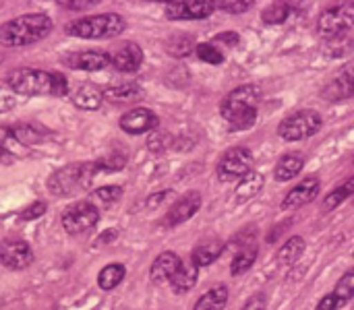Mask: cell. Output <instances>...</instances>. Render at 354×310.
Returning <instances> with one entry per match:
<instances>
[{
    "label": "cell",
    "instance_id": "cell-1",
    "mask_svg": "<svg viewBox=\"0 0 354 310\" xmlns=\"http://www.w3.org/2000/svg\"><path fill=\"white\" fill-rule=\"evenodd\" d=\"M6 83L17 95H64L68 83L60 72L37 68H17L6 77Z\"/></svg>",
    "mask_w": 354,
    "mask_h": 310
},
{
    "label": "cell",
    "instance_id": "cell-2",
    "mask_svg": "<svg viewBox=\"0 0 354 310\" xmlns=\"http://www.w3.org/2000/svg\"><path fill=\"white\" fill-rule=\"evenodd\" d=\"M261 101V89L257 85H241L230 91L222 106V118L232 128H251L257 120V108Z\"/></svg>",
    "mask_w": 354,
    "mask_h": 310
},
{
    "label": "cell",
    "instance_id": "cell-3",
    "mask_svg": "<svg viewBox=\"0 0 354 310\" xmlns=\"http://www.w3.org/2000/svg\"><path fill=\"white\" fill-rule=\"evenodd\" d=\"M52 31V19L41 12L21 14L17 19L0 25V46L4 48H21L44 39Z\"/></svg>",
    "mask_w": 354,
    "mask_h": 310
},
{
    "label": "cell",
    "instance_id": "cell-4",
    "mask_svg": "<svg viewBox=\"0 0 354 310\" xmlns=\"http://www.w3.org/2000/svg\"><path fill=\"white\" fill-rule=\"evenodd\" d=\"M127 23L116 12L93 14L85 19H77L66 25V33L81 39H102V37H116L124 31Z\"/></svg>",
    "mask_w": 354,
    "mask_h": 310
},
{
    "label": "cell",
    "instance_id": "cell-5",
    "mask_svg": "<svg viewBox=\"0 0 354 310\" xmlns=\"http://www.w3.org/2000/svg\"><path fill=\"white\" fill-rule=\"evenodd\" d=\"M97 172H102L97 164L64 166L48 178V191L56 197H68L79 188H87Z\"/></svg>",
    "mask_w": 354,
    "mask_h": 310
},
{
    "label": "cell",
    "instance_id": "cell-6",
    "mask_svg": "<svg viewBox=\"0 0 354 310\" xmlns=\"http://www.w3.org/2000/svg\"><path fill=\"white\" fill-rule=\"evenodd\" d=\"M322 124H324V118L319 116V112L301 110V112H295V114H290L288 118H284L280 122L278 135L284 141L295 143V141H303V139H309V137L317 135Z\"/></svg>",
    "mask_w": 354,
    "mask_h": 310
},
{
    "label": "cell",
    "instance_id": "cell-7",
    "mask_svg": "<svg viewBox=\"0 0 354 310\" xmlns=\"http://www.w3.org/2000/svg\"><path fill=\"white\" fill-rule=\"evenodd\" d=\"M354 27V2H340L322 12L317 31L324 39H338Z\"/></svg>",
    "mask_w": 354,
    "mask_h": 310
},
{
    "label": "cell",
    "instance_id": "cell-8",
    "mask_svg": "<svg viewBox=\"0 0 354 310\" xmlns=\"http://www.w3.org/2000/svg\"><path fill=\"white\" fill-rule=\"evenodd\" d=\"M97 222H100V211L89 201L73 203L62 213V228L68 234H85V232L93 230L97 226Z\"/></svg>",
    "mask_w": 354,
    "mask_h": 310
},
{
    "label": "cell",
    "instance_id": "cell-9",
    "mask_svg": "<svg viewBox=\"0 0 354 310\" xmlns=\"http://www.w3.org/2000/svg\"><path fill=\"white\" fill-rule=\"evenodd\" d=\"M251 166H253V155L247 147L228 149L222 155V159L218 162V178L222 182H232L236 178H243L245 174H249Z\"/></svg>",
    "mask_w": 354,
    "mask_h": 310
},
{
    "label": "cell",
    "instance_id": "cell-10",
    "mask_svg": "<svg viewBox=\"0 0 354 310\" xmlns=\"http://www.w3.org/2000/svg\"><path fill=\"white\" fill-rule=\"evenodd\" d=\"M0 261L8 269H25L33 263V251L25 240L8 238L0 242Z\"/></svg>",
    "mask_w": 354,
    "mask_h": 310
},
{
    "label": "cell",
    "instance_id": "cell-11",
    "mask_svg": "<svg viewBox=\"0 0 354 310\" xmlns=\"http://www.w3.org/2000/svg\"><path fill=\"white\" fill-rule=\"evenodd\" d=\"M216 10V2L209 0H191V2H170L164 12L168 19H207Z\"/></svg>",
    "mask_w": 354,
    "mask_h": 310
},
{
    "label": "cell",
    "instance_id": "cell-12",
    "mask_svg": "<svg viewBox=\"0 0 354 310\" xmlns=\"http://www.w3.org/2000/svg\"><path fill=\"white\" fill-rule=\"evenodd\" d=\"M158 116L147 108H133L120 118V128L127 135H143L158 128Z\"/></svg>",
    "mask_w": 354,
    "mask_h": 310
},
{
    "label": "cell",
    "instance_id": "cell-13",
    "mask_svg": "<svg viewBox=\"0 0 354 310\" xmlns=\"http://www.w3.org/2000/svg\"><path fill=\"white\" fill-rule=\"evenodd\" d=\"M326 99L330 101H340L354 95V60H351L324 89Z\"/></svg>",
    "mask_w": 354,
    "mask_h": 310
},
{
    "label": "cell",
    "instance_id": "cell-14",
    "mask_svg": "<svg viewBox=\"0 0 354 310\" xmlns=\"http://www.w3.org/2000/svg\"><path fill=\"white\" fill-rule=\"evenodd\" d=\"M110 60H112V66L116 70H120V72H135L143 64V50L135 41H124L122 46H118L114 50Z\"/></svg>",
    "mask_w": 354,
    "mask_h": 310
},
{
    "label": "cell",
    "instance_id": "cell-15",
    "mask_svg": "<svg viewBox=\"0 0 354 310\" xmlns=\"http://www.w3.org/2000/svg\"><path fill=\"white\" fill-rule=\"evenodd\" d=\"M201 195L199 193H187L185 197H180L176 203H174V207L168 211V215H166V220H164V224L166 226H178V224H183V222H187V220H191L199 209H201Z\"/></svg>",
    "mask_w": 354,
    "mask_h": 310
},
{
    "label": "cell",
    "instance_id": "cell-16",
    "mask_svg": "<svg viewBox=\"0 0 354 310\" xmlns=\"http://www.w3.org/2000/svg\"><path fill=\"white\" fill-rule=\"evenodd\" d=\"M183 267V261L178 255L174 253H162L153 263H151V269H149V278L153 284L162 286L166 282H172V278L176 275V271Z\"/></svg>",
    "mask_w": 354,
    "mask_h": 310
},
{
    "label": "cell",
    "instance_id": "cell-17",
    "mask_svg": "<svg viewBox=\"0 0 354 310\" xmlns=\"http://www.w3.org/2000/svg\"><path fill=\"white\" fill-rule=\"evenodd\" d=\"M319 195V180L317 178H305L301 184H297L282 201V209H297L301 205L311 203Z\"/></svg>",
    "mask_w": 354,
    "mask_h": 310
},
{
    "label": "cell",
    "instance_id": "cell-18",
    "mask_svg": "<svg viewBox=\"0 0 354 310\" xmlns=\"http://www.w3.org/2000/svg\"><path fill=\"white\" fill-rule=\"evenodd\" d=\"M73 68L79 70H104L112 64L110 54L100 52V50H85V52H77L75 56H71L66 60Z\"/></svg>",
    "mask_w": 354,
    "mask_h": 310
},
{
    "label": "cell",
    "instance_id": "cell-19",
    "mask_svg": "<svg viewBox=\"0 0 354 310\" xmlns=\"http://www.w3.org/2000/svg\"><path fill=\"white\" fill-rule=\"evenodd\" d=\"M261 188H263V174L251 170L236 184V188H234V201L236 203H247V201L255 199L261 193Z\"/></svg>",
    "mask_w": 354,
    "mask_h": 310
},
{
    "label": "cell",
    "instance_id": "cell-20",
    "mask_svg": "<svg viewBox=\"0 0 354 310\" xmlns=\"http://www.w3.org/2000/svg\"><path fill=\"white\" fill-rule=\"evenodd\" d=\"M102 99H104V91L91 83H83L73 93V104L81 110H97L102 106Z\"/></svg>",
    "mask_w": 354,
    "mask_h": 310
},
{
    "label": "cell",
    "instance_id": "cell-21",
    "mask_svg": "<svg viewBox=\"0 0 354 310\" xmlns=\"http://www.w3.org/2000/svg\"><path fill=\"white\" fill-rule=\"evenodd\" d=\"M143 95L141 87L137 83H122V85H112L104 89V97L112 104H129L135 101Z\"/></svg>",
    "mask_w": 354,
    "mask_h": 310
},
{
    "label": "cell",
    "instance_id": "cell-22",
    "mask_svg": "<svg viewBox=\"0 0 354 310\" xmlns=\"http://www.w3.org/2000/svg\"><path fill=\"white\" fill-rule=\"evenodd\" d=\"M303 164H305V162H303L301 155H295V153L284 155V157L276 164V170H274L276 180H278V182H288V180H292L295 176L301 174Z\"/></svg>",
    "mask_w": 354,
    "mask_h": 310
},
{
    "label": "cell",
    "instance_id": "cell-23",
    "mask_svg": "<svg viewBox=\"0 0 354 310\" xmlns=\"http://www.w3.org/2000/svg\"><path fill=\"white\" fill-rule=\"evenodd\" d=\"M197 278H199V267H195L193 263L183 265V267L176 271V275L172 278V290H174L176 294H187L189 290L195 288Z\"/></svg>",
    "mask_w": 354,
    "mask_h": 310
},
{
    "label": "cell",
    "instance_id": "cell-24",
    "mask_svg": "<svg viewBox=\"0 0 354 310\" xmlns=\"http://www.w3.org/2000/svg\"><path fill=\"white\" fill-rule=\"evenodd\" d=\"M228 302V288L226 286H216L207 290L195 304L193 310H224Z\"/></svg>",
    "mask_w": 354,
    "mask_h": 310
},
{
    "label": "cell",
    "instance_id": "cell-25",
    "mask_svg": "<svg viewBox=\"0 0 354 310\" xmlns=\"http://www.w3.org/2000/svg\"><path fill=\"white\" fill-rule=\"evenodd\" d=\"M222 242H216V240H212V242H205V244H199L195 251H193V255H191V263L195 265V267H207V265H212L218 257H220V253H222Z\"/></svg>",
    "mask_w": 354,
    "mask_h": 310
},
{
    "label": "cell",
    "instance_id": "cell-26",
    "mask_svg": "<svg viewBox=\"0 0 354 310\" xmlns=\"http://www.w3.org/2000/svg\"><path fill=\"white\" fill-rule=\"evenodd\" d=\"M303 253H305V240H303L301 236H292V238H290V240H286V242H284V246L278 251L276 261H278L280 265L288 267V265L297 263V261L301 259V255H303Z\"/></svg>",
    "mask_w": 354,
    "mask_h": 310
},
{
    "label": "cell",
    "instance_id": "cell-27",
    "mask_svg": "<svg viewBox=\"0 0 354 310\" xmlns=\"http://www.w3.org/2000/svg\"><path fill=\"white\" fill-rule=\"evenodd\" d=\"M124 275H127L124 265H120V263H112V265H108V267H104V269L100 271V275H97V284H100V288H102V290H114V288L124 280Z\"/></svg>",
    "mask_w": 354,
    "mask_h": 310
},
{
    "label": "cell",
    "instance_id": "cell-28",
    "mask_svg": "<svg viewBox=\"0 0 354 310\" xmlns=\"http://www.w3.org/2000/svg\"><path fill=\"white\" fill-rule=\"evenodd\" d=\"M334 296H336V300H338V309L340 307H346L351 300L354 298V267L351 271H346L342 278H340V282L336 284V288H334V292H332Z\"/></svg>",
    "mask_w": 354,
    "mask_h": 310
},
{
    "label": "cell",
    "instance_id": "cell-29",
    "mask_svg": "<svg viewBox=\"0 0 354 310\" xmlns=\"http://www.w3.org/2000/svg\"><path fill=\"white\" fill-rule=\"evenodd\" d=\"M351 195H354V178L346 180L342 186H338L336 191H332V193L326 197V201H324V211H332V209H336V207H338V205H342Z\"/></svg>",
    "mask_w": 354,
    "mask_h": 310
},
{
    "label": "cell",
    "instance_id": "cell-30",
    "mask_svg": "<svg viewBox=\"0 0 354 310\" xmlns=\"http://www.w3.org/2000/svg\"><path fill=\"white\" fill-rule=\"evenodd\" d=\"M255 259H257V249H255V246H249V249L241 251V253L232 259L230 273H232V275H243V273H247V271L253 267Z\"/></svg>",
    "mask_w": 354,
    "mask_h": 310
},
{
    "label": "cell",
    "instance_id": "cell-31",
    "mask_svg": "<svg viewBox=\"0 0 354 310\" xmlns=\"http://www.w3.org/2000/svg\"><path fill=\"white\" fill-rule=\"evenodd\" d=\"M166 52L174 58H185L193 52V41L187 37V35H172L168 41H166Z\"/></svg>",
    "mask_w": 354,
    "mask_h": 310
},
{
    "label": "cell",
    "instance_id": "cell-32",
    "mask_svg": "<svg viewBox=\"0 0 354 310\" xmlns=\"http://www.w3.org/2000/svg\"><path fill=\"white\" fill-rule=\"evenodd\" d=\"M10 133L15 135V139L21 143V145H35V143H41L44 137L37 128H33L31 124H19L15 128H10Z\"/></svg>",
    "mask_w": 354,
    "mask_h": 310
},
{
    "label": "cell",
    "instance_id": "cell-33",
    "mask_svg": "<svg viewBox=\"0 0 354 310\" xmlns=\"http://www.w3.org/2000/svg\"><path fill=\"white\" fill-rule=\"evenodd\" d=\"M290 14V6L286 2H274L270 4L266 10H263V21L270 23V25H276V23H284Z\"/></svg>",
    "mask_w": 354,
    "mask_h": 310
},
{
    "label": "cell",
    "instance_id": "cell-34",
    "mask_svg": "<svg viewBox=\"0 0 354 310\" xmlns=\"http://www.w3.org/2000/svg\"><path fill=\"white\" fill-rule=\"evenodd\" d=\"M168 147H172V137L168 133H158V130H151L149 137H147V149L151 153H164L168 151Z\"/></svg>",
    "mask_w": 354,
    "mask_h": 310
},
{
    "label": "cell",
    "instance_id": "cell-35",
    "mask_svg": "<svg viewBox=\"0 0 354 310\" xmlns=\"http://www.w3.org/2000/svg\"><path fill=\"white\" fill-rule=\"evenodd\" d=\"M195 52H197L199 60H203V62H209V64H220V62H224V54H222L214 43H199V46L195 48Z\"/></svg>",
    "mask_w": 354,
    "mask_h": 310
},
{
    "label": "cell",
    "instance_id": "cell-36",
    "mask_svg": "<svg viewBox=\"0 0 354 310\" xmlns=\"http://www.w3.org/2000/svg\"><path fill=\"white\" fill-rule=\"evenodd\" d=\"M122 197V186H102L97 191H93V199L102 201L104 205H112Z\"/></svg>",
    "mask_w": 354,
    "mask_h": 310
},
{
    "label": "cell",
    "instance_id": "cell-37",
    "mask_svg": "<svg viewBox=\"0 0 354 310\" xmlns=\"http://www.w3.org/2000/svg\"><path fill=\"white\" fill-rule=\"evenodd\" d=\"M17 106V93L10 89L6 81H0V114L10 112Z\"/></svg>",
    "mask_w": 354,
    "mask_h": 310
},
{
    "label": "cell",
    "instance_id": "cell-38",
    "mask_svg": "<svg viewBox=\"0 0 354 310\" xmlns=\"http://www.w3.org/2000/svg\"><path fill=\"white\" fill-rule=\"evenodd\" d=\"M253 6L251 0H224V2H216V8H222L226 12H247Z\"/></svg>",
    "mask_w": 354,
    "mask_h": 310
},
{
    "label": "cell",
    "instance_id": "cell-39",
    "mask_svg": "<svg viewBox=\"0 0 354 310\" xmlns=\"http://www.w3.org/2000/svg\"><path fill=\"white\" fill-rule=\"evenodd\" d=\"M46 203L44 201H35V203H31L27 209H23V213H21V217L25 220V222H31V220H37V217H41L44 213H46Z\"/></svg>",
    "mask_w": 354,
    "mask_h": 310
},
{
    "label": "cell",
    "instance_id": "cell-40",
    "mask_svg": "<svg viewBox=\"0 0 354 310\" xmlns=\"http://www.w3.org/2000/svg\"><path fill=\"white\" fill-rule=\"evenodd\" d=\"M268 309V298L263 294H255L253 298L247 300V304L241 310H266Z\"/></svg>",
    "mask_w": 354,
    "mask_h": 310
},
{
    "label": "cell",
    "instance_id": "cell-41",
    "mask_svg": "<svg viewBox=\"0 0 354 310\" xmlns=\"http://www.w3.org/2000/svg\"><path fill=\"white\" fill-rule=\"evenodd\" d=\"M315 310H338V300L334 294H328L319 300V304L315 307Z\"/></svg>",
    "mask_w": 354,
    "mask_h": 310
},
{
    "label": "cell",
    "instance_id": "cell-42",
    "mask_svg": "<svg viewBox=\"0 0 354 310\" xmlns=\"http://www.w3.org/2000/svg\"><path fill=\"white\" fill-rule=\"evenodd\" d=\"M168 197H172V193H160V195H151V197L147 199V209H158V207L164 203V199H168Z\"/></svg>",
    "mask_w": 354,
    "mask_h": 310
},
{
    "label": "cell",
    "instance_id": "cell-43",
    "mask_svg": "<svg viewBox=\"0 0 354 310\" xmlns=\"http://www.w3.org/2000/svg\"><path fill=\"white\" fill-rule=\"evenodd\" d=\"M218 39L224 41V43H228V46H236L239 43V33L236 31H224V33L218 35Z\"/></svg>",
    "mask_w": 354,
    "mask_h": 310
},
{
    "label": "cell",
    "instance_id": "cell-44",
    "mask_svg": "<svg viewBox=\"0 0 354 310\" xmlns=\"http://www.w3.org/2000/svg\"><path fill=\"white\" fill-rule=\"evenodd\" d=\"M95 2L91 0V2H62V6H66V8H73V10H81V8H89V6H93Z\"/></svg>",
    "mask_w": 354,
    "mask_h": 310
},
{
    "label": "cell",
    "instance_id": "cell-45",
    "mask_svg": "<svg viewBox=\"0 0 354 310\" xmlns=\"http://www.w3.org/2000/svg\"><path fill=\"white\" fill-rule=\"evenodd\" d=\"M118 236V232L116 230H108V232H104V236H100V244H104V242H110V240H114Z\"/></svg>",
    "mask_w": 354,
    "mask_h": 310
},
{
    "label": "cell",
    "instance_id": "cell-46",
    "mask_svg": "<svg viewBox=\"0 0 354 310\" xmlns=\"http://www.w3.org/2000/svg\"><path fill=\"white\" fill-rule=\"evenodd\" d=\"M353 162H354V157H353Z\"/></svg>",
    "mask_w": 354,
    "mask_h": 310
},
{
    "label": "cell",
    "instance_id": "cell-47",
    "mask_svg": "<svg viewBox=\"0 0 354 310\" xmlns=\"http://www.w3.org/2000/svg\"><path fill=\"white\" fill-rule=\"evenodd\" d=\"M353 255H354V253H353Z\"/></svg>",
    "mask_w": 354,
    "mask_h": 310
}]
</instances>
